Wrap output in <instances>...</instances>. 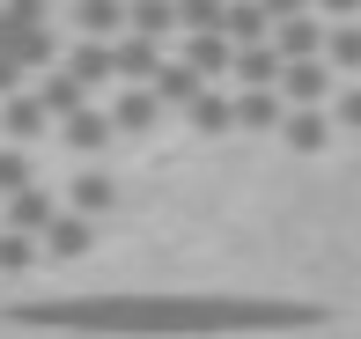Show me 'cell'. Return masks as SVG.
<instances>
[{
  "label": "cell",
  "instance_id": "cell-14",
  "mask_svg": "<svg viewBox=\"0 0 361 339\" xmlns=\"http://www.w3.org/2000/svg\"><path fill=\"white\" fill-rule=\"evenodd\" d=\"M281 140L295 155H317L324 140H332V118H324V111H288V125H281Z\"/></svg>",
  "mask_w": 361,
  "mask_h": 339
},
{
  "label": "cell",
  "instance_id": "cell-23",
  "mask_svg": "<svg viewBox=\"0 0 361 339\" xmlns=\"http://www.w3.org/2000/svg\"><path fill=\"white\" fill-rule=\"evenodd\" d=\"M44 258V244L37 236H15V229H0V273H30Z\"/></svg>",
  "mask_w": 361,
  "mask_h": 339
},
{
  "label": "cell",
  "instance_id": "cell-31",
  "mask_svg": "<svg viewBox=\"0 0 361 339\" xmlns=\"http://www.w3.org/2000/svg\"><path fill=\"white\" fill-rule=\"evenodd\" d=\"M15 37H23V30L8 23V8H0V52H15Z\"/></svg>",
  "mask_w": 361,
  "mask_h": 339
},
{
  "label": "cell",
  "instance_id": "cell-24",
  "mask_svg": "<svg viewBox=\"0 0 361 339\" xmlns=\"http://www.w3.org/2000/svg\"><path fill=\"white\" fill-rule=\"evenodd\" d=\"M30 185H37L30 155H23V148H0V199H15V192H30Z\"/></svg>",
  "mask_w": 361,
  "mask_h": 339
},
{
  "label": "cell",
  "instance_id": "cell-17",
  "mask_svg": "<svg viewBox=\"0 0 361 339\" xmlns=\"http://www.w3.org/2000/svg\"><path fill=\"white\" fill-rule=\"evenodd\" d=\"M111 118H118V133H147V125L162 118V96L155 89H126L118 104H111Z\"/></svg>",
  "mask_w": 361,
  "mask_h": 339
},
{
  "label": "cell",
  "instance_id": "cell-1",
  "mask_svg": "<svg viewBox=\"0 0 361 339\" xmlns=\"http://www.w3.org/2000/svg\"><path fill=\"white\" fill-rule=\"evenodd\" d=\"M23 325L44 332H111V339H200V332H302L317 325L310 302L281 295H74V302H23Z\"/></svg>",
  "mask_w": 361,
  "mask_h": 339
},
{
  "label": "cell",
  "instance_id": "cell-29",
  "mask_svg": "<svg viewBox=\"0 0 361 339\" xmlns=\"http://www.w3.org/2000/svg\"><path fill=\"white\" fill-rule=\"evenodd\" d=\"M266 15H273V30L295 23V15H310V0H266Z\"/></svg>",
  "mask_w": 361,
  "mask_h": 339
},
{
  "label": "cell",
  "instance_id": "cell-12",
  "mask_svg": "<svg viewBox=\"0 0 361 339\" xmlns=\"http://www.w3.org/2000/svg\"><path fill=\"white\" fill-rule=\"evenodd\" d=\"M155 96H162V111H192V104L207 96V82L185 67V59H170V67H162V82H155Z\"/></svg>",
  "mask_w": 361,
  "mask_h": 339
},
{
  "label": "cell",
  "instance_id": "cell-2",
  "mask_svg": "<svg viewBox=\"0 0 361 339\" xmlns=\"http://www.w3.org/2000/svg\"><path fill=\"white\" fill-rule=\"evenodd\" d=\"M281 96H288V111H317L324 96H332V67H324V59H295L281 74Z\"/></svg>",
  "mask_w": 361,
  "mask_h": 339
},
{
  "label": "cell",
  "instance_id": "cell-6",
  "mask_svg": "<svg viewBox=\"0 0 361 339\" xmlns=\"http://www.w3.org/2000/svg\"><path fill=\"white\" fill-rule=\"evenodd\" d=\"M228 44H236V52L273 44V15H266V0H228Z\"/></svg>",
  "mask_w": 361,
  "mask_h": 339
},
{
  "label": "cell",
  "instance_id": "cell-26",
  "mask_svg": "<svg viewBox=\"0 0 361 339\" xmlns=\"http://www.w3.org/2000/svg\"><path fill=\"white\" fill-rule=\"evenodd\" d=\"M8 23L15 30H52L44 23V0H8Z\"/></svg>",
  "mask_w": 361,
  "mask_h": 339
},
{
  "label": "cell",
  "instance_id": "cell-25",
  "mask_svg": "<svg viewBox=\"0 0 361 339\" xmlns=\"http://www.w3.org/2000/svg\"><path fill=\"white\" fill-rule=\"evenodd\" d=\"M324 67H361V23H332V44H324Z\"/></svg>",
  "mask_w": 361,
  "mask_h": 339
},
{
  "label": "cell",
  "instance_id": "cell-13",
  "mask_svg": "<svg viewBox=\"0 0 361 339\" xmlns=\"http://www.w3.org/2000/svg\"><path fill=\"white\" fill-rule=\"evenodd\" d=\"M37 96H44V111H52V118H81V111H89V89H81L67 67L44 74V89H37Z\"/></svg>",
  "mask_w": 361,
  "mask_h": 339
},
{
  "label": "cell",
  "instance_id": "cell-27",
  "mask_svg": "<svg viewBox=\"0 0 361 339\" xmlns=\"http://www.w3.org/2000/svg\"><path fill=\"white\" fill-rule=\"evenodd\" d=\"M8 96H23V59L0 52V104H8Z\"/></svg>",
  "mask_w": 361,
  "mask_h": 339
},
{
  "label": "cell",
  "instance_id": "cell-16",
  "mask_svg": "<svg viewBox=\"0 0 361 339\" xmlns=\"http://www.w3.org/2000/svg\"><path fill=\"white\" fill-rule=\"evenodd\" d=\"M111 133H118V118H104V111H81V118H67V148H74V155H104Z\"/></svg>",
  "mask_w": 361,
  "mask_h": 339
},
{
  "label": "cell",
  "instance_id": "cell-9",
  "mask_svg": "<svg viewBox=\"0 0 361 339\" xmlns=\"http://www.w3.org/2000/svg\"><path fill=\"white\" fill-rule=\"evenodd\" d=\"M44 118H52V111H44V96H8V104H0V125H8L15 148H30V140L44 133Z\"/></svg>",
  "mask_w": 361,
  "mask_h": 339
},
{
  "label": "cell",
  "instance_id": "cell-30",
  "mask_svg": "<svg viewBox=\"0 0 361 339\" xmlns=\"http://www.w3.org/2000/svg\"><path fill=\"white\" fill-rule=\"evenodd\" d=\"M317 8L332 15V23H354V15H361V0H317Z\"/></svg>",
  "mask_w": 361,
  "mask_h": 339
},
{
  "label": "cell",
  "instance_id": "cell-15",
  "mask_svg": "<svg viewBox=\"0 0 361 339\" xmlns=\"http://www.w3.org/2000/svg\"><path fill=\"white\" fill-rule=\"evenodd\" d=\"M281 74H288V59L273 52V44H258V52H236V82H243V89H281Z\"/></svg>",
  "mask_w": 361,
  "mask_h": 339
},
{
  "label": "cell",
  "instance_id": "cell-22",
  "mask_svg": "<svg viewBox=\"0 0 361 339\" xmlns=\"http://www.w3.org/2000/svg\"><path fill=\"white\" fill-rule=\"evenodd\" d=\"M15 59H23V67H44V74H52L67 52H59V37H52V30H23V37H15Z\"/></svg>",
  "mask_w": 361,
  "mask_h": 339
},
{
  "label": "cell",
  "instance_id": "cell-8",
  "mask_svg": "<svg viewBox=\"0 0 361 339\" xmlns=\"http://www.w3.org/2000/svg\"><path fill=\"white\" fill-rule=\"evenodd\" d=\"M67 74L81 89H96V82H111V74H118V44H96V37H81L74 52H67Z\"/></svg>",
  "mask_w": 361,
  "mask_h": 339
},
{
  "label": "cell",
  "instance_id": "cell-3",
  "mask_svg": "<svg viewBox=\"0 0 361 339\" xmlns=\"http://www.w3.org/2000/svg\"><path fill=\"white\" fill-rule=\"evenodd\" d=\"M52 221H59V207H52V192H44V185H30V192H15V199H8V229H15V236H37V244H44Z\"/></svg>",
  "mask_w": 361,
  "mask_h": 339
},
{
  "label": "cell",
  "instance_id": "cell-10",
  "mask_svg": "<svg viewBox=\"0 0 361 339\" xmlns=\"http://www.w3.org/2000/svg\"><path fill=\"white\" fill-rule=\"evenodd\" d=\"M111 207H118V185H111L104 170H81V177H74V214H81V221H104Z\"/></svg>",
  "mask_w": 361,
  "mask_h": 339
},
{
  "label": "cell",
  "instance_id": "cell-21",
  "mask_svg": "<svg viewBox=\"0 0 361 339\" xmlns=\"http://www.w3.org/2000/svg\"><path fill=\"white\" fill-rule=\"evenodd\" d=\"M185 118H192V133H207V140H214V133H228V125H236V104H228V96H214V89H207L200 104L185 111Z\"/></svg>",
  "mask_w": 361,
  "mask_h": 339
},
{
  "label": "cell",
  "instance_id": "cell-7",
  "mask_svg": "<svg viewBox=\"0 0 361 339\" xmlns=\"http://www.w3.org/2000/svg\"><path fill=\"white\" fill-rule=\"evenodd\" d=\"M236 125H251V133H281V125H288V96L281 89H243L236 96Z\"/></svg>",
  "mask_w": 361,
  "mask_h": 339
},
{
  "label": "cell",
  "instance_id": "cell-5",
  "mask_svg": "<svg viewBox=\"0 0 361 339\" xmlns=\"http://www.w3.org/2000/svg\"><path fill=\"white\" fill-rule=\"evenodd\" d=\"M162 67H170V59H162V44L155 37H118V74L133 89H155L162 82Z\"/></svg>",
  "mask_w": 361,
  "mask_h": 339
},
{
  "label": "cell",
  "instance_id": "cell-28",
  "mask_svg": "<svg viewBox=\"0 0 361 339\" xmlns=\"http://www.w3.org/2000/svg\"><path fill=\"white\" fill-rule=\"evenodd\" d=\"M332 118L347 125V133H361V89H347V96H339V111H332Z\"/></svg>",
  "mask_w": 361,
  "mask_h": 339
},
{
  "label": "cell",
  "instance_id": "cell-19",
  "mask_svg": "<svg viewBox=\"0 0 361 339\" xmlns=\"http://www.w3.org/2000/svg\"><path fill=\"white\" fill-rule=\"evenodd\" d=\"M89 244H96V221H81V214H59L52 236H44V251H52V258H81Z\"/></svg>",
  "mask_w": 361,
  "mask_h": 339
},
{
  "label": "cell",
  "instance_id": "cell-4",
  "mask_svg": "<svg viewBox=\"0 0 361 339\" xmlns=\"http://www.w3.org/2000/svg\"><path fill=\"white\" fill-rule=\"evenodd\" d=\"M324 44H332V30H324L317 15H295V23L273 30V52H281L288 67H295V59H324Z\"/></svg>",
  "mask_w": 361,
  "mask_h": 339
},
{
  "label": "cell",
  "instance_id": "cell-18",
  "mask_svg": "<svg viewBox=\"0 0 361 339\" xmlns=\"http://www.w3.org/2000/svg\"><path fill=\"white\" fill-rule=\"evenodd\" d=\"M177 23L192 37H228V0H177Z\"/></svg>",
  "mask_w": 361,
  "mask_h": 339
},
{
  "label": "cell",
  "instance_id": "cell-11",
  "mask_svg": "<svg viewBox=\"0 0 361 339\" xmlns=\"http://www.w3.org/2000/svg\"><path fill=\"white\" fill-rule=\"evenodd\" d=\"M185 67L200 74V82H214V74L236 67V44H228V37H185Z\"/></svg>",
  "mask_w": 361,
  "mask_h": 339
},
{
  "label": "cell",
  "instance_id": "cell-20",
  "mask_svg": "<svg viewBox=\"0 0 361 339\" xmlns=\"http://www.w3.org/2000/svg\"><path fill=\"white\" fill-rule=\"evenodd\" d=\"M170 30H185L177 23V0H133V37H170Z\"/></svg>",
  "mask_w": 361,
  "mask_h": 339
}]
</instances>
